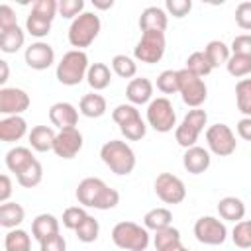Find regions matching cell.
Returning a JSON list of instances; mask_svg holds the SVG:
<instances>
[{
    "instance_id": "obj_1",
    "label": "cell",
    "mask_w": 251,
    "mask_h": 251,
    "mask_svg": "<svg viewBox=\"0 0 251 251\" xmlns=\"http://www.w3.org/2000/svg\"><path fill=\"white\" fill-rule=\"evenodd\" d=\"M75 196L78 204H82L84 208H94V210H112L120 204V192L116 188H110L98 176L82 178L75 190Z\"/></svg>"
},
{
    "instance_id": "obj_2",
    "label": "cell",
    "mask_w": 251,
    "mask_h": 251,
    "mask_svg": "<svg viewBox=\"0 0 251 251\" xmlns=\"http://www.w3.org/2000/svg\"><path fill=\"white\" fill-rule=\"evenodd\" d=\"M100 159L104 161V165L114 175H120V176H126V175L133 173L135 163H137L133 149L126 141H122V139H110V141H106L100 147Z\"/></svg>"
},
{
    "instance_id": "obj_3",
    "label": "cell",
    "mask_w": 251,
    "mask_h": 251,
    "mask_svg": "<svg viewBox=\"0 0 251 251\" xmlns=\"http://www.w3.org/2000/svg\"><path fill=\"white\" fill-rule=\"evenodd\" d=\"M88 55L80 49H71L63 55V59L57 63L55 76L65 86H76L86 78L88 73Z\"/></svg>"
},
{
    "instance_id": "obj_4",
    "label": "cell",
    "mask_w": 251,
    "mask_h": 251,
    "mask_svg": "<svg viewBox=\"0 0 251 251\" xmlns=\"http://www.w3.org/2000/svg\"><path fill=\"white\" fill-rule=\"evenodd\" d=\"M112 241L124 251H145L149 245V229L135 222H118L112 227Z\"/></svg>"
},
{
    "instance_id": "obj_5",
    "label": "cell",
    "mask_w": 251,
    "mask_h": 251,
    "mask_svg": "<svg viewBox=\"0 0 251 251\" xmlns=\"http://www.w3.org/2000/svg\"><path fill=\"white\" fill-rule=\"evenodd\" d=\"M102 22L94 12H82L78 18H75L69 25V43L80 51L88 47L100 33Z\"/></svg>"
},
{
    "instance_id": "obj_6",
    "label": "cell",
    "mask_w": 251,
    "mask_h": 251,
    "mask_svg": "<svg viewBox=\"0 0 251 251\" xmlns=\"http://www.w3.org/2000/svg\"><path fill=\"white\" fill-rule=\"evenodd\" d=\"M208 122V114L206 110H200V108H192L188 110V114L182 118V122L175 127V139L180 147L188 149V147H194L204 126Z\"/></svg>"
},
{
    "instance_id": "obj_7",
    "label": "cell",
    "mask_w": 251,
    "mask_h": 251,
    "mask_svg": "<svg viewBox=\"0 0 251 251\" xmlns=\"http://www.w3.org/2000/svg\"><path fill=\"white\" fill-rule=\"evenodd\" d=\"M178 94L182 102L190 108H200L208 98V86L202 76L190 73L188 69L178 71Z\"/></svg>"
},
{
    "instance_id": "obj_8",
    "label": "cell",
    "mask_w": 251,
    "mask_h": 251,
    "mask_svg": "<svg viewBox=\"0 0 251 251\" xmlns=\"http://www.w3.org/2000/svg\"><path fill=\"white\" fill-rule=\"evenodd\" d=\"M147 124L159 133L173 131V127L176 126V112L173 108V102L165 96L153 98L147 106Z\"/></svg>"
},
{
    "instance_id": "obj_9",
    "label": "cell",
    "mask_w": 251,
    "mask_h": 251,
    "mask_svg": "<svg viewBox=\"0 0 251 251\" xmlns=\"http://www.w3.org/2000/svg\"><path fill=\"white\" fill-rule=\"evenodd\" d=\"M165 47H167V41H165L163 31H143L141 39L133 47V57L141 63L153 65V63H159L163 59Z\"/></svg>"
},
{
    "instance_id": "obj_10",
    "label": "cell",
    "mask_w": 251,
    "mask_h": 251,
    "mask_svg": "<svg viewBox=\"0 0 251 251\" xmlns=\"http://www.w3.org/2000/svg\"><path fill=\"white\" fill-rule=\"evenodd\" d=\"M208 149L218 157H227L237 149L235 133L227 124H214L206 129Z\"/></svg>"
},
{
    "instance_id": "obj_11",
    "label": "cell",
    "mask_w": 251,
    "mask_h": 251,
    "mask_svg": "<svg viewBox=\"0 0 251 251\" xmlns=\"http://www.w3.org/2000/svg\"><path fill=\"white\" fill-rule=\"evenodd\" d=\"M194 235L204 245H222L227 239V227L214 216H202L194 224Z\"/></svg>"
},
{
    "instance_id": "obj_12",
    "label": "cell",
    "mask_w": 251,
    "mask_h": 251,
    "mask_svg": "<svg viewBox=\"0 0 251 251\" xmlns=\"http://www.w3.org/2000/svg\"><path fill=\"white\" fill-rule=\"evenodd\" d=\"M155 194L165 204H180L186 198V186L176 175L161 173L155 178Z\"/></svg>"
},
{
    "instance_id": "obj_13",
    "label": "cell",
    "mask_w": 251,
    "mask_h": 251,
    "mask_svg": "<svg viewBox=\"0 0 251 251\" xmlns=\"http://www.w3.org/2000/svg\"><path fill=\"white\" fill-rule=\"evenodd\" d=\"M84 145L82 133L78 127H69V129H59L53 145V153L61 159H75Z\"/></svg>"
},
{
    "instance_id": "obj_14",
    "label": "cell",
    "mask_w": 251,
    "mask_h": 251,
    "mask_svg": "<svg viewBox=\"0 0 251 251\" xmlns=\"http://www.w3.org/2000/svg\"><path fill=\"white\" fill-rule=\"evenodd\" d=\"M29 108V94L16 86L0 88V114L4 116H22Z\"/></svg>"
},
{
    "instance_id": "obj_15",
    "label": "cell",
    "mask_w": 251,
    "mask_h": 251,
    "mask_svg": "<svg viewBox=\"0 0 251 251\" xmlns=\"http://www.w3.org/2000/svg\"><path fill=\"white\" fill-rule=\"evenodd\" d=\"M25 65L35 71H45L55 63V49L45 41H35L29 47H25L24 53Z\"/></svg>"
},
{
    "instance_id": "obj_16",
    "label": "cell",
    "mask_w": 251,
    "mask_h": 251,
    "mask_svg": "<svg viewBox=\"0 0 251 251\" xmlns=\"http://www.w3.org/2000/svg\"><path fill=\"white\" fill-rule=\"evenodd\" d=\"M49 120H51V124L57 126L59 129L76 127L78 110H76L71 102H55V104L49 108Z\"/></svg>"
},
{
    "instance_id": "obj_17",
    "label": "cell",
    "mask_w": 251,
    "mask_h": 251,
    "mask_svg": "<svg viewBox=\"0 0 251 251\" xmlns=\"http://www.w3.org/2000/svg\"><path fill=\"white\" fill-rule=\"evenodd\" d=\"M212 163V157H210V151L200 147V145H194V147H188L182 155V167L190 173V175H202L208 171Z\"/></svg>"
},
{
    "instance_id": "obj_18",
    "label": "cell",
    "mask_w": 251,
    "mask_h": 251,
    "mask_svg": "<svg viewBox=\"0 0 251 251\" xmlns=\"http://www.w3.org/2000/svg\"><path fill=\"white\" fill-rule=\"evenodd\" d=\"M126 98L133 106H141V104L151 102L153 100V82L145 76L131 78L127 82V88H126Z\"/></svg>"
},
{
    "instance_id": "obj_19",
    "label": "cell",
    "mask_w": 251,
    "mask_h": 251,
    "mask_svg": "<svg viewBox=\"0 0 251 251\" xmlns=\"http://www.w3.org/2000/svg\"><path fill=\"white\" fill-rule=\"evenodd\" d=\"M169 25V16L159 6H147L139 16V27L141 31H163Z\"/></svg>"
},
{
    "instance_id": "obj_20",
    "label": "cell",
    "mask_w": 251,
    "mask_h": 251,
    "mask_svg": "<svg viewBox=\"0 0 251 251\" xmlns=\"http://www.w3.org/2000/svg\"><path fill=\"white\" fill-rule=\"evenodd\" d=\"M27 133V122L22 116H6L0 120V139L6 143L20 141Z\"/></svg>"
},
{
    "instance_id": "obj_21",
    "label": "cell",
    "mask_w": 251,
    "mask_h": 251,
    "mask_svg": "<svg viewBox=\"0 0 251 251\" xmlns=\"http://www.w3.org/2000/svg\"><path fill=\"white\" fill-rule=\"evenodd\" d=\"M55 137H57V133H55L53 127H49V126H35V127H31V131H29V135H27L31 149H35V151H39V153L53 151Z\"/></svg>"
},
{
    "instance_id": "obj_22",
    "label": "cell",
    "mask_w": 251,
    "mask_h": 251,
    "mask_svg": "<svg viewBox=\"0 0 251 251\" xmlns=\"http://www.w3.org/2000/svg\"><path fill=\"white\" fill-rule=\"evenodd\" d=\"M218 214H220L222 220L237 224L245 218V204L237 196H224L218 202Z\"/></svg>"
},
{
    "instance_id": "obj_23",
    "label": "cell",
    "mask_w": 251,
    "mask_h": 251,
    "mask_svg": "<svg viewBox=\"0 0 251 251\" xmlns=\"http://www.w3.org/2000/svg\"><path fill=\"white\" fill-rule=\"evenodd\" d=\"M59 233V220L53 216V214H39L35 216V220L31 222V235L41 243L43 239L51 237Z\"/></svg>"
},
{
    "instance_id": "obj_24",
    "label": "cell",
    "mask_w": 251,
    "mask_h": 251,
    "mask_svg": "<svg viewBox=\"0 0 251 251\" xmlns=\"http://www.w3.org/2000/svg\"><path fill=\"white\" fill-rule=\"evenodd\" d=\"M106 110H108L106 98L102 94H96V92L84 94L78 102V112L84 118H102L106 114Z\"/></svg>"
},
{
    "instance_id": "obj_25",
    "label": "cell",
    "mask_w": 251,
    "mask_h": 251,
    "mask_svg": "<svg viewBox=\"0 0 251 251\" xmlns=\"http://www.w3.org/2000/svg\"><path fill=\"white\" fill-rule=\"evenodd\" d=\"M6 167L12 171V173H16V175H20L22 171H25L33 161H35V157H33V153H31V149L29 147H12L8 153H6Z\"/></svg>"
},
{
    "instance_id": "obj_26",
    "label": "cell",
    "mask_w": 251,
    "mask_h": 251,
    "mask_svg": "<svg viewBox=\"0 0 251 251\" xmlns=\"http://www.w3.org/2000/svg\"><path fill=\"white\" fill-rule=\"evenodd\" d=\"M86 82L92 90H104L112 82V71L106 63H92L86 73Z\"/></svg>"
},
{
    "instance_id": "obj_27",
    "label": "cell",
    "mask_w": 251,
    "mask_h": 251,
    "mask_svg": "<svg viewBox=\"0 0 251 251\" xmlns=\"http://www.w3.org/2000/svg\"><path fill=\"white\" fill-rule=\"evenodd\" d=\"M25 218V210L18 202H4L0 204V226L6 229H16Z\"/></svg>"
},
{
    "instance_id": "obj_28",
    "label": "cell",
    "mask_w": 251,
    "mask_h": 251,
    "mask_svg": "<svg viewBox=\"0 0 251 251\" xmlns=\"http://www.w3.org/2000/svg\"><path fill=\"white\" fill-rule=\"evenodd\" d=\"M173 222V212L169 208H153L143 216V226L151 231H159L169 227Z\"/></svg>"
},
{
    "instance_id": "obj_29",
    "label": "cell",
    "mask_w": 251,
    "mask_h": 251,
    "mask_svg": "<svg viewBox=\"0 0 251 251\" xmlns=\"http://www.w3.org/2000/svg\"><path fill=\"white\" fill-rule=\"evenodd\" d=\"M204 53H206V57L210 59V63H212L214 69L220 67V65H226V63L229 61V57H231V49H229L224 41H220V39L208 41L206 47H204Z\"/></svg>"
},
{
    "instance_id": "obj_30",
    "label": "cell",
    "mask_w": 251,
    "mask_h": 251,
    "mask_svg": "<svg viewBox=\"0 0 251 251\" xmlns=\"http://www.w3.org/2000/svg\"><path fill=\"white\" fill-rule=\"evenodd\" d=\"M4 249L6 251H31V239L25 229H10L4 237Z\"/></svg>"
},
{
    "instance_id": "obj_31",
    "label": "cell",
    "mask_w": 251,
    "mask_h": 251,
    "mask_svg": "<svg viewBox=\"0 0 251 251\" xmlns=\"http://www.w3.org/2000/svg\"><path fill=\"white\" fill-rule=\"evenodd\" d=\"M24 41H25V35H24V29L18 25V27H12L4 33H0V49L4 53H16L24 47Z\"/></svg>"
},
{
    "instance_id": "obj_32",
    "label": "cell",
    "mask_w": 251,
    "mask_h": 251,
    "mask_svg": "<svg viewBox=\"0 0 251 251\" xmlns=\"http://www.w3.org/2000/svg\"><path fill=\"white\" fill-rule=\"evenodd\" d=\"M235 104L245 118H251V78H241L235 84Z\"/></svg>"
},
{
    "instance_id": "obj_33",
    "label": "cell",
    "mask_w": 251,
    "mask_h": 251,
    "mask_svg": "<svg viewBox=\"0 0 251 251\" xmlns=\"http://www.w3.org/2000/svg\"><path fill=\"white\" fill-rule=\"evenodd\" d=\"M51 24H53L51 18L39 16V14H35V12H29V16H27V20H25V29H27L29 35L41 39V37H45V35L51 31Z\"/></svg>"
},
{
    "instance_id": "obj_34",
    "label": "cell",
    "mask_w": 251,
    "mask_h": 251,
    "mask_svg": "<svg viewBox=\"0 0 251 251\" xmlns=\"http://www.w3.org/2000/svg\"><path fill=\"white\" fill-rule=\"evenodd\" d=\"M120 131H122V135H124L127 141H139V139L145 137L147 126H145V122L141 120V114H139V116H133L131 120L120 124Z\"/></svg>"
},
{
    "instance_id": "obj_35",
    "label": "cell",
    "mask_w": 251,
    "mask_h": 251,
    "mask_svg": "<svg viewBox=\"0 0 251 251\" xmlns=\"http://www.w3.org/2000/svg\"><path fill=\"white\" fill-rule=\"evenodd\" d=\"M184 69H188L190 73H194L198 76H206V75H210L214 71V67H212V63H210V59L206 57L204 51L190 53L188 59H186V67Z\"/></svg>"
},
{
    "instance_id": "obj_36",
    "label": "cell",
    "mask_w": 251,
    "mask_h": 251,
    "mask_svg": "<svg viewBox=\"0 0 251 251\" xmlns=\"http://www.w3.org/2000/svg\"><path fill=\"white\" fill-rule=\"evenodd\" d=\"M226 69H227V73H229L231 76H235V78H243V76L251 75V57L231 53L229 61L226 63Z\"/></svg>"
},
{
    "instance_id": "obj_37",
    "label": "cell",
    "mask_w": 251,
    "mask_h": 251,
    "mask_svg": "<svg viewBox=\"0 0 251 251\" xmlns=\"http://www.w3.org/2000/svg\"><path fill=\"white\" fill-rule=\"evenodd\" d=\"M16 178H18V182H20L24 188H33V186H37V184L41 182V178H43V167H41V163L35 159L25 171H22L20 175H16Z\"/></svg>"
},
{
    "instance_id": "obj_38",
    "label": "cell",
    "mask_w": 251,
    "mask_h": 251,
    "mask_svg": "<svg viewBox=\"0 0 251 251\" xmlns=\"http://www.w3.org/2000/svg\"><path fill=\"white\" fill-rule=\"evenodd\" d=\"M75 233H76V237H78V241H82V243H92V241H96L98 239V233H100V224H98V220L94 218V216H86V220L75 229Z\"/></svg>"
},
{
    "instance_id": "obj_39",
    "label": "cell",
    "mask_w": 251,
    "mask_h": 251,
    "mask_svg": "<svg viewBox=\"0 0 251 251\" xmlns=\"http://www.w3.org/2000/svg\"><path fill=\"white\" fill-rule=\"evenodd\" d=\"M112 71L122 78H133L137 73V63L127 55H114L112 57Z\"/></svg>"
},
{
    "instance_id": "obj_40",
    "label": "cell",
    "mask_w": 251,
    "mask_h": 251,
    "mask_svg": "<svg viewBox=\"0 0 251 251\" xmlns=\"http://www.w3.org/2000/svg\"><path fill=\"white\" fill-rule=\"evenodd\" d=\"M178 241H180V231L176 227H173V226H169L165 229H159L153 235V245H155L157 251H165L167 247H171V245H175Z\"/></svg>"
},
{
    "instance_id": "obj_41",
    "label": "cell",
    "mask_w": 251,
    "mask_h": 251,
    "mask_svg": "<svg viewBox=\"0 0 251 251\" xmlns=\"http://www.w3.org/2000/svg\"><path fill=\"white\" fill-rule=\"evenodd\" d=\"M231 239L241 249H251V220H241L231 229Z\"/></svg>"
},
{
    "instance_id": "obj_42",
    "label": "cell",
    "mask_w": 251,
    "mask_h": 251,
    "mask_svg": "<svg viewBox=\"0 0 251 251\" xmlns=\"http://www.w3.org/2000/svg\"><path fill=\"white\" fill-rule=\"evenodd\" d=\"M157 88L163 94H175L178 92V71L167 69L157 76Z\"/></svg>"
},
{
    "instance_id": "obj_43",
    "label": "cell",
    "mask_w": 251,
    "mask_h": 251,
    "mask_svg": "<svg viewBox=\"0 0 251 251\" xmlns=\"http://www.w3.org/2000/svg\"><path fill=\"white\" fill-rule=\"evenodd\" d=\"M86 210L82 208V206H71V208H67L65 212H63V226L67 227V229H76L84 220H86Z\"/></svg>"
},
{
    "instance_id": "obj_44",
    "label": "cell",
    "mask_w": 251,
    "mask_h": 251,
    "mask_svg": "<svg viewBox=\"0 0 251 251\" xmlns=\"http://www.w3.org/2000/svg\"><path fill=\"white\" fill-rule=\"evenodd\" d=\"M84 12V2L82 0H61L59 2V14L67 20H75Z\"/></svg>"
},
{
    "instance_id": "obj_45",
    "label": "cell",
    "mask_w": 251,
    "mask_h": 251,
    "mask_svg": "<svg viewBox=\"0 0 251 251\" xmlns=\"http://www.w3.org/2000/svg\"><path fill=\"white\" fill-rule=\"evenodd\" d=\"M165 10L175 18H184L192 10V2L190 0H167Z\"/></svg>"
},
{
    "instance_id": "obj_46",
    "label": "cell",
    "mask_w": 251,
    "mask_h": 251,
    "mask_svg": "<svg viewBox=\"0 0 251 251\" xmlns=\"http://www.w3.org/2000/svg\"><path fill=\"white\" fill-rule=\"evenodd\" d=\"M235 24L241 29L251 31V2H239L235 8Z\"/></svg>"
},
{
    "instance_id": "obj_47",
    "label": "cell",
    "mask_w": 251,
    "mask_h": 251,
    "mask_svg": "<svg viewBox=\"0 0 251 251\" xmlns=\"http://www.w3.org/2000/svg\"><path fill=\"white\" fill-rule=\"evenodd\" d=\"M31 12H35V14H39V16H45V18H55V14L59 12V2H55V0H37V2H33V6H31Z\"/></svg>"
},
{
    "instance_id": "obj_48",
    "label": "cell",
    "mask_w": 251,
    "mask_h": 251,
    "mask_svg": "<svg viewBox=\"0 0 251 251\" xmlns=\"http://www.w3.org/2000/svg\"><path fill=\"white\" fill-rule=\"evenodd\" d=\"M12 27H18V18H16V12L8 6V4H2L0 6V33L12 29Z\"/></svg>"
},
{
    "instance_id": "obj_49",
    "label": "cell",
    "mask_w": 251,
    "mask_h": 251,
    "mask_svg": "<svg viewBox=\"0 0 251 251\" xmlns=\"http://www.w3.org/2000/svg\"><path fill=\"white\" fill-rule=\"evenodd\" d=\"M231 53H237V55H247L251 57V33H241V35H235L231 45H229Z\"/></svg>"
},
{
    "instance_id": "obj_50",
    "label": "cell",
    "mask_w": 251,
    "mask_h": 251,
    "mask_svg": "<svg viewBox=\"0 0 251 251\" xmlns=\"http://www.w3.org/2000/svg\"><path fill=\"white\" fill-rule=\"evenodd\" d=\"M39 247H41V251H67V241L61 233H55V235L43 239L39 243Z\"/></svg>"
},
{
    "instance_id": "obj_51",
    "label": "cell",
    "mask_w": 251,
    "mask_h": 251,
    "mask_svg": "<svg viewBox=\"0 0 251 251\" xmlns=\"http://www.w3.org/2000/svg\"><path fill=\"white\" fill-rule=\"evenodd\" d=\"M10 194H12V180L8 175H2L0 176V204L8 202Z\"/></svg>"
},
{
    "instance_id": "obj_52",
    "label": "cell",
    "mask_w": 251,
    "mask_h": 251,
    "mask_svg": "<svg viewBox=\"0 0 251 251\" xmlns=\"http://www.w3.org/2000/svg\"><path fill=\"white\" fill-rule=\"evenodd\" d=\"M237 133L241 139L251 141V118H241L237 122Z\"/></svg>"
},
{
    "instance_id": "obj_53",
    "label": "cell",
    "mask_w": 251,
    "mask_h": 251,
    "mask_svg": "<svg viewBox=\"0 0 251 251\" xmlns=\"http://www.w3.org/2000/svg\"><path fill=\"white\" fill-rule=\"evenodd\" d=\"M92 4L98 10H110L114 6V0H92Z\"/></svg>"
},
{
    "instance_id": "obj_54",
    "label": "cell",
    "mask_w": 251,
    "mask_h": 251,
    "mask_svg": "<svg viewBox=\"0 0 251 251\" xmlns=\"http://www.w3.org/2000/svg\"><path fill=\"white\" fill-rule=\"evenodd\" d=\"M0 71H2V75H0V84H4L6 80H8V61H0Z\"/></svg>"
},
{
    "instance_id": "obj_55",
    "label": "cell",
    "mask_w": 251,
    "mask_h": 251,
    "mask_svg": "<svg viewBox=\"0 0 251 251\" xmlns=\"http://www.w3.org/2000/svg\"><path fill=\"white\" fill-rule=\"evenodd\" d=\"M165 251H186V247L182 245V241H178V243H175V245H171V247H167Z\"/></svg>"
},
{
    "instance_id": "obj_56",
    "label": "cell",
    "mask_w": 251,
    "mask_h": 251,
    "mask_svg": "<svg viewBox=\"0 0 251 251\" xmlns=\"http://www.w3.org/2000/svg\"><path fill=\"white\" fill-rule=\"evenodd\" d=\"M186 251H188V249H186Z\"/></svg>"
}]
</instances>
